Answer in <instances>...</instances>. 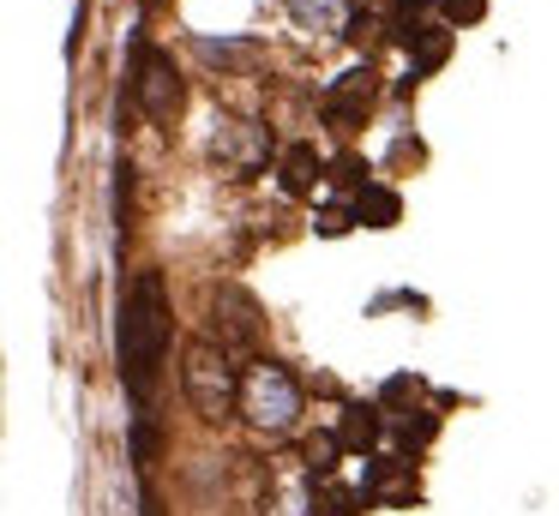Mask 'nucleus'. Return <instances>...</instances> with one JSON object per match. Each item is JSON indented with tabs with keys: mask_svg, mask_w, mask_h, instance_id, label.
Segmentation results:
<instances>
[{
	"mask_svg": "<svg viewBox=\"0 0 559 516\" xmlns=\"http://www.w3.org/2000/svg\"><path fill=\"white\" fill-rule=\"evenodd\" d=\"M367 96H373V67L343 72V79L325 91V120L337 132H355V127H361V115H367Z\"/></svg>",
	"mask_w": 559,
	"mask_h": 516,
	"instance_id": "nucleus-5",
	"label": "nucleus"
},
{
	"mask_svg": "<svg viewBox=\"0 0 559 516\" xmlns=\"http://www.w3.org/2000/svg\"><path fill=\"white\" fill-rule=\"evenodd\" d=\"M265 516H307V487L301 480H277V492L265 499Z\"/></svg>",
	"mask_w": 559,
	"mask_h": 516,
	"instance_id": "nucleus-10",
	"label": "nucleus"
},
{
	"mask_svg": "<svg viewBox=\"0 0 559 516\" xmlns=\"http://www.w3.org/2000/svg\"><path fill=\"white\" fill-rule=\"evenodd\" d=\"M445 12H451L457 24H475V19L487 12V0H445Z\"/></svg>",
	"mask_w": 559,
	"mask_h": 516,
	"instance_id": "nucleus-12",
	"label": "nucleus"
},
{
	"mask_svg": "<svg viewBox=\"0 0 559 516\" xmlns=\"http://www.w3.org/2000/svg\"><path fill=\"white\" fill-rule=\"evenodd\" d=\"M313 175H319L313 144H289V156H283V192H289V199H307V192H313Z\"/></svg>",
	"mask_w": 559,
	"mask_h": 516,
	"instance_id": "nucleus-8",
	"label": "nucleus"
},
{
	"mask_svg": "<svg viewBox=\"0 0 559 516\" xmlns=\"http://www.w3.org/2000/svg\"><path fill=\"white\" fill-rule=\"evenodd\" d=\"M427 7V0H397V36H403V43H409V12H421Z\"/></svg>",
	"mask_w": 559,
	"mask_h": 516,
	"instance_id": "nucleus-14",
	"label": "nucleus"
},
{
	"mask_svg": "<svg viewBox=\"0 0 559 516\" xmlns=\"http://www.w3.org/2000/svg\"><path fill=\"white\" fill-rule=\"evenodd\" d=\"M241 384H247V372H235V360H229L223 343H193L187 348L181 391L205 420H229V408L241 403Z\"/></svg>",
	"mask_w": 559,
	"mask_h": 516,
	"instance_id": "nucleus-2",
	"label": "nucleus"
},
{
	"mask_svg": "<svg viewBox=\"0 0 559 516\" xmlns=\"http://www.w3.org/2000/svg\"><path fill=\"white\" fill-rule=\"evenodd\" d=\"M337 439L349 444V451H367V444L379 439V408H373V403H349V408H343Z\"/></svg>",
	"mask_w": 559,
	"mask_h": 516,
	"instance_id": "nucleus-9",
	"label": "nucleus"
},
{
	"mask_svg": "<svg viewBox=\"0 0 559 516\" xmlns=\"http://www.w3.org/2000/svg\"><path fill=\"white\" fill-rule=\"evenodd\" d=\"M241 415L265 432H289L295 415H301V384L283 360H253L241 384Z\"/></svg>",
	"mask_w": 559,
	"mask_h": 516,
	"instance_id": "nucleus-3",
	"label": "nucleus"
},
{
	"mask_svg": "<svg viewBox=\"0 0 559 516\" xmlns=\"http://www.w3.org/2000/svg\"><path fill=\"white\" fill-rule=\"evenodd\" d=\"M331 180H337V187H355V192L373 187V180H367V163H355V156H343V163L331 168Z\"/></svg>",
	"mask_w": 559,
	"mask_h": 516,
	"instance_id": "nucleus-11",
	"label": "nucleus"
},
{
	"mask_svg": "<svg viewBox=\"0 0 559 516\" xmlns=\"http://www.w3.org/2000/svg\"><path fill=\"white\" fill-rule=\"evenodd\" d=\"M403 216V199L391 187H367V192H355V223H367V228H391Z\"/></svg>",
	"mask_w": 559,
	"mask_h": 516,
	"instance_id": "nucleus-7",
	"label": "nucleus"
},
{
	"mask_svg": "<svg viewBox=\"0 0 559 516\" xmlns=\"http://www.w3.org/2000/svg\"><path fill=\"white\" fill-rule=\"evenodd\" d=\"M169 336H175V319H169V295H163V276L157 271H139L133 288L121 300V336H115V355H121V384L139 408L151 403L163 379V360H169Z\"/></svg>",
	"mask_w": 559,
	"mask_h": 516,
	"instance_id": "nucleus-1",
	"label": "nucleus"
},
{
	"mask_svg": "<svg viewBox=\"0 0 559 516\" xmlns=\"http://www.w3.org/2000/svg\"><path fill=\"white\" fill-rule=\"evenodd\" d=\"M319 235H343V228H349V211H337V204H331V211H319Z\"/></svg>",
	"mask_w": 559,
	"mask_h": 516,
	"instance_id": "nucleus-13",
	"label": "nucleus"
},
{
	"mask_svg": "<svg viewBox=\"0 0 559 516\" xmlns=\"http://www.w3.org/2000/svg\"><path fill=\"white\" fill-rule=\"evenodd\" d=\"M349 12H361V0H349Z\"/></svg>",
	"mask_w": 559,
	"mask_h": 516,
	"instance_id": "nucleus-15",
	"label": "nucleus"
},
{
	"mask_svg": "<svg viewBox=\"0 0 559 516\" xmlns=\"http://www.w3.org/2000/svg\"><path fill=\"white\" fill-rule=\"evenodd\" d=\"M133 103L145 108L151 120H169L175 108H181V72H175V60L151 43L133 48Z\"/></svg>",
	"mask_w": 559,
	"mask_h": 516,
	"instance_id": "nucleus-4",
	"label": "nucleus"
},
{
	"mask_svg": "<svg viewBox=\"0 0 559 516\" xmlns=\"http://www.w3.org/2000/svg\"><path fill=\"white\" fill-rule=\"evenodd\" d=\"M451 55V31H439V24H421V31H409V79H427V72H439Z\"/></svg>",
	"mask_w": 559,
	"mask_h": 516,
	"instance_id": "nucleus-6",
	"label": "nucleus"
}]
</instances>
